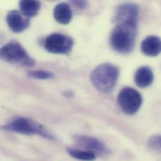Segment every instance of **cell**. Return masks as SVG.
<instances>
[{
  "mask_svg": "<svg viewBox=\"0 0 161 161\" xmlns=\"http://www.w3.org/2000/svg\"><path fill=\"white\" fill-rule=\"evenodd\" d=\"M4 130L25 134H37L50 140H54V136L40 124L25 117H16L3 126Z\"/></svg>",
  "mask_w": 161,
  "mask_h": 161,
  "instance_id": "cell-3",
  "label": "cell"
},
{
  "mask_svg": "<svg viewBox=\"0 0 161 161\" xmlns=\"http://www.w3.org/2000/svg\"><path fill=\"white\" fill-rule=\"evenodd\" d=\"M53 16L55 19L62 25L69 24L73 16L72 11L69 4L62 3L58 4L53 9Z\"/></svg>",
  "mask_w": 161,
  "mask_h": 161,
  "instance_id": "cell-12",
  "label": "cell"
},
{
  "mask_svg": "<svg viewBox=\"0 0 161 161\" xmlns=\"http://www.w3.org/2000/svg\"><path fill=\"white\" fill-rule=\"evenodd\" d=\"M149 146L154 149L160 150L161 149V137L160 136H154L151 137L149 141Z\"/></svg>",
  "mask_w": 161,
  "mask_h": 161,
  "instance_id": "cell-16",
  "label": "cell"
},
{
  "mask_svg": "<svg viewBox=\"0 0 161 161\" xmlns=\"http://www.w3.org/2000/svg\"><path fill=\"white\" fill-rule=\"evenodd\" d=\"M137 24L122 23L114 28L110 36L111 47L121 54H129L134 48L137 33Z\"/></svg>",
  "mask_w": 161,
  "mask_h": 161,
  "instance_id": "cell-1",
  "label": "cell"
},
{
  "mask_svg": "<svg viewBox=\"0 0 161 161\" xmlns=\"http://www.w3.org/2000/svg\"><path fill=\"white\" fill-rule=\"evenodd\" d=\"M161 50V39L158 36H149L142 42L141 51L145 55L156 57L159 55Z\"/></svg>",
  "mask_w": 161,
  "mask_h": 161,
  "instance_id": "cell-10",
  "label": "cell"
},
{
  "mask_svg": "<svg viewBox=\"0 0 161 161\" xmlns=\"http://www.w3.org/2000/svg\"><path fill=\"white\" fill-rule=\"evenodd\" d=\"M28 75L31 78L39 80L52 79L55 77V75L52 72L43 70L30 71L28 73Z\"/></svg>",
  "mask_w": 161,
  "mask_h": 161,
  "instance_id": "cell-15",
  "label": "cell"
},
{
  "mask_svg": "<svg viewBox=\"0 0 161 161\" xmlns=\"http://www.w3.org/2000/svg\"><path fill=\"white\" fill-rule=\"evenodd\" d=\"M74 141L80 147L94 154L100 156H107L109 153L108 149L99 140L86 136L76 135L74 136Z\"/></svg>",
  "mask_w": 161,
  "mask_h": 161,
  "instance_id": "cell-8",
  "label": "cell"
},
{
  "mask_svg": "<svg viewBox=\"0 0 161 161\" xmlns=\"http://www.w3.org/2000/svg\"><path fill=\"white\" fill-rule=\"evenodd\" d=\"M74 45L73 38L66 35L55 33L48 35L45 40V49L52 53L68 55Z\"/></svg>",
  "mask_w": 161,
  "mask_h": 161,
  "instance_id": "cell-6",
  "label": "cell"
},
{
  "mask_svg": "<svg viewBox=\"0 0 161 161\" xmlns=\"http://www.w3.org/2000/svg\"><path fill=\"white\" fill-rule=\"evenodd\" d=\"M139 14V6L133 3H125L117 8L113 21L117 25L122 23H138Z\"/></svg>",
  "mask_w": 161,
  "mask_h": 161,
  "instance_id": "cell-7",
  "label": "cell"
},
{
  "mask_svg": "<svg viewBox=\"0 0 161 161\" xmlns=\"http://www.w3.org/2000/svg\"><path fill=\"white\" fill-rule=\"evenodd\" d=\"M154 81V74L148 66L139 68L134 75L135 83L140 88H147L151 85Z\"/></svg>",
  "mask_w": 161,
  "mask_h": 161,
  "instance_id": "cell-11",
  "label": "cell"
},
{
  "mask_svg": "<svg viewBox=\"0 0 161 161\" xmlns=\"http://www.w3.org/2000/svg\"><path fill=\"white\" fill-rule=\"evenodd\" d=\"M73 3L79 9H85L87 6V2L86 1H74Z\"/></svg>",
  "mask_w": 161,
  "mask_h": 161,
  "instance_id": "cell-17",
  "label": "cell"
},
{
  "mask_svg": "<svg viewBox=\"0 0 161 161\" xmlns=\"http://www.w3.org/2000/svg\"><path fill=\"white\" fill-rule=\"evenodd\" d=\"M119 68L110 63H104L97 67L90 74L93 86L100 92L108 94L115 88L119 80Z\"/></svg>",
  "mask_w": 161,
  "mask_h": 161,
  "instance_id": "cell-2",
  "label": "cell"
},
{
  "mask_svg": "<svg viewBox=\"0 0 161 161\" xmlns=\"http://www.w3.org/2000/svg\"><path fill=\"white\" fill-rule=\"evenodd\" d=\"M6 22L10 30L14 33L24 31L30 25V18L16 10H12L7 14Z\"/></svg>",
  "mask_w": 161,
  "mask_h": 161,
  "instance_id": "cell-9",
  "label": "cell"
},
{
  "mask_svg": "<svg viewBox=\"0 0 161 161\" xmlns=\"http://www.w3.org/2000/svg\"><path fill=\"white\" fill-rule=\"evenodd\" d=\"M117 102L122 111L128 115L136 114L142 103L141 94L130 87H125L119 92Z\"/></svg>",
  "mask_w": 161,
  "mask_h": 161,
  "instance_id": "cell-5",
  "label": "cell"
},
{
  "mask_svg": "<svg viewBox=\"0 0 161 161\" xmlns=\"http://www.w3.org/2000/svg\"><path fill=\"white\" fill-rule=\"evenodd\" d=\"M40 3L38 1L23 0L19 2L21 13L27 18L35 16L40 9Z\"/></svg>",
  "mask_w": 161,
  "mask_h": 161,
  "instance_id": "cell-13",
  "label": "cell"
},
{
  "mask_svg": "<svg viewBox=\"0 0 161 161\" xmlns=\"http://www.w3.org/2000/svg\"><path fill=\"white\" fill-rule=\"evenodd\" d=\"M67 153L72 158L80 161H93L96 158V156L94 154L86 150L69 148L67 149Z\"/></svg>",
  "mask_w": 161,
  "mask_h": 161,
  "instance_id": "cell-14",
  "label": "cell"
},
{
  "mask_svg": "<svg viewBox=\"0 0 161 161\" xmlns=\"http://www.w3.org/2000/svg\"><path fill=\"white\" fill-rule=\"evenodd\" d=\"M0 59L23 67H31L35 64L26 50L15 40L11 41L0 48Z\"/></svg>",
  "mask_w": 161,
  "mask_h": 161,
  "instance_id": "cell-4",
  "label": "cell"
}]
</instances>
